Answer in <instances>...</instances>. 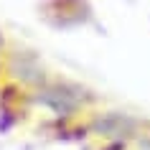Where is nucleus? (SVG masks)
Instances as JSON below:
<instances>
[{
  "label": "nucleus",
  "instance_id": "obj_1",
  "mask_svg": "<svg viewBox=\"0 0 150 150\" xmlns=\"http://www.w3.org/2000/svg\"><path fill=\"white\" fill-rule=\"evenodd\" d=\"M41 104H46L48 110H54L56 115H71V112L79 107V97L69 92V89L64 87H51V89H43L38 97H36Z\"/></svg>",
  "mask_w": 150,
  "mask_h": 150
},
{
  "label": "nucleus",
  "instance_id": "obj_2",
  "mask_svg": "<svg viewBox=\"0 0 150 150\" xmlns=\"http://www.w3.org/2000/svg\"><path fill=\"white\" fill-rule=\"evenodd\" d=\"M94 130L104 137H132L135 130H137V122L130 120L127 115H102V117L94 122Z\"/></svg>",
  "mask_w": 150,
  "mask_h": 150
},
{
  "label": "nucleus",
  "instance_id": "obj_3",
  "mask_svg": "<svg viewBox=\"0 0 150 150\" xmlns=\"http://www.w3.org/2000/svg\"><path fill=\"white\" fill-rule=\"evenodd\" d=\"M142 148H145V150H150V137H148V140H142Z\"/></svg>",
  "mask_w": 150,
  "mask_h": 150
}]
</instances>
